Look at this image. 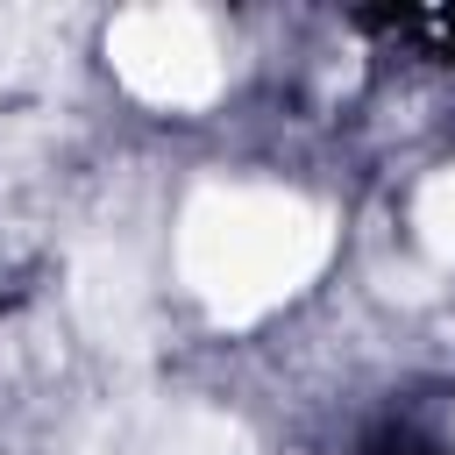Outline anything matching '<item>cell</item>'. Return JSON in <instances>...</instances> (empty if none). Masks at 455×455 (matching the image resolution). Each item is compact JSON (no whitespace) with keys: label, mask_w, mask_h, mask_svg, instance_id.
Masks as SVG:
<instances>
[{"label":"cell","mask_w":455,"mask_h":455,"mask_svg":"<svg viewBox=\"0 0 455 455\" xmlns=\"http://www.w3.org/2000/svg\"><path fill=\"white\" fill-rule=\"evenodd\" d=\"M334 249V220L277 185H199L178 213V277L220 327L284 306Z\"/></svg>","instance_id":"cell-1"},{"label":"cell","mask_w":455,"mask_h":455,"mask_svg":"<svg viewBox=\"0 0 455 455\" xmlns=\"http://www.w3.org/2000/svg\"><path fill=\"white\" fill-rule=\"evenodd\" d=\"M107 57L149 107H206L220 92V43L192 7H128L107 28Z\"/></svg>","instance_id":"cell-2"},{"label":"cell","mask_w":455,"mask_h":455,"mask_svg":"<svg viewBox=\"0 0 455 455\" xmlns=\"http://www.w3.org/2000/svg\"><path fill=\"white\" fill-rule=\"evenodd\" d=\"M412 228H419V242H427L434 256H455V164L434 171V178L419 185V199H412Z\"/></svg>","instance_id":"cell-3"}]
</instances>
